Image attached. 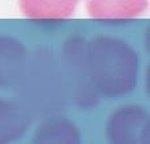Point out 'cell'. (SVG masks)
I'll return each mask as SVG.
<instances>
[{
    "label": "cell",
    "instance_id": "obj_1",
    "mask_svg": "<svg viewBox=\"0 0 150 144\" xmlns=\"http://www.w3.org/2000/svg\"><path fill=\"white\" fill-rule=\"evenodd\" d=\"M85 72L97 92L121 96L134 90L138 57L129 44L112 36H97L85 48Z\"/></svg>",
    "mask_w": 150,
    "mask_h": 144
},
{
    "label": "cell",
    "instance_id": "obj_2",
    "mask_svg": "<svg viewBox=\"0 0 150 144\" xmlns=\"http://www.w3.org/2000/svg\"><path fill=\"white\" fill-rule=\"evenodd\" d=\"M146 112L139 107H124L113 113L106 127L108 138L116 143H133L146 128Z\"/></svg>",
    "mask_w": 150,
    "mask_h": 144
},
{
    "label": "cell",
    "instance_id": "obj_3",
    "mask_svg": "<svg viewBox=\"0 0 150 144\" xmlns=\"http://www.w3.org/2000/svg\"><path fill=\"white\" fill-rule=\"evenodd\" d=\"M147 6V0H86L89 16L108 21L134 19L144 14Z\"/></svg>",
    "mask_w": 150,
    "mask_h": 144
},
{
    "label": "cell",
    "instance_id": "obj_4",
    "mask_svg": "<svg viewBox=\"0 0 150 144\" xmlns=\"http://www.w3.org/2000/svg\"><path fill=\"white\" fill-rule=\"evenodd\" d=\"M80 0H19L20 11L29 19L60 20L71 17Z\"/></svg>",
    "mask_w": 150,
    "mask_h": 144
},
{
    "label": "cell",
    "instance_id": "obj_5",
    "mask_svg": "<svg viewBox=\"0 0 150 144\" xmlns=\"http://www.w3.org/2000/svg\"><path fill=\"white\" fill-rule=\"evenodd\" d=\"M25 49L21 43L9 36H0V85L17 79L25 63Z\"/></svg>",
    "mask_w": 150,
    "mask_h": 144
},
{
    "label": "cell",
    "instance_id": "obj_6",
    "mask_svg": "<svg viewBox=\"0 0 150 144\" xmlns=\"http://www.w3.org/2000/svg\"><path fill=\"white\" fill-rule=\"evenodd\" d=\"M27 123L28 117L21 108L12 103L0 102V143L21 136Z\"/></svg>",
    "mask_w": 150,
    "mask_h": 144
}]
</instances>
